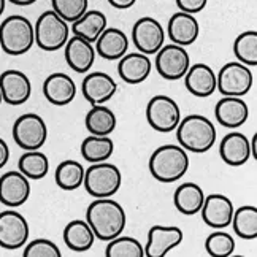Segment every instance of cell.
<instances>
[{
    "mask_svg": "<svg viewBox=\"0 0 257 257\" xmlns=\"http://www.w3.org/2000/svg\"><path fill=\"white\" fill-rule=\"evenodd\" d=\"M183 230L176 225H153L145 246L146 257H165L183 241Z\"/></svg>",
    "mask_w": 257,
    "mask_h": 257,
    "instance_id": "obj_13",
    "label": "cell"
},
{
    "mask_svg": "<svg viewBox=\"0 0 257 257\" xmlns=\"http://www.w3.org/2000/svg\"><path fill=\"white\" fill-rule=\"evenodd\" d=\"M64 241L68 249L75 252H86L94 246L95 235L87 221L75 219L70 221L64 229Z\"/></svg>",
    "mask_w": 257,
    "mask_h": 257,
    "instance_id": "obj_27",
    "label": "cell"
},
{
    "mask_svg": "<svg viewBox=\"0 0 257 257\" xmlns=\"http://www.w3.org/2000/svg\"><path fill=\"white\" fill-rule=\"evenodd\" d=\"M219 156L224 164L230 167H241L251 159L249 138L241 132H230L224 135L219 145Z\"/></svg>",
    "mask_w": 257,
    "mask_h": 257,
    "instance_id": "obj_22",
    "label": "cell"
},
{
    "mask_svg": "<svg viewBox=\"0 0 257 257\" xmlns=\"http://www.w3.org/2000/svg\"><path fill=\"white\" fill-rule=\"evenodd\" d=\"M2 102H4V98H2V92H0V105H2Z\"/></svg>",
    "mask_w": 257,
    "mask_h": 257,
    "instance_id": "obj_45",
    "label": "cell"
},
{
    "mask_svg": "<svg viewBox=\"0 0 257 257\" xmlns=\"http://www.w3.org/2000/svg\"><path fill=\"white\" fill-rule=\"evenodd\" d=\"M208 0H176V7L180 8V12L197 15L205 10Z\"/></svg>",
    "mask_w": 257,
    "mask_h": 257,
    "instance_id": "obj_39",
    "label": "cell"
},
{
    "mask_svg": "<svg viewBox=\"0 0 257 257\" xmlns=\"http://www.w3.org/2000/svg\"><path fill=\"white\" fill-rule=\"evenodd\" d=\"M233 203L229 197L222 194H211L205 197V202L202 205V219L203 222L211 227V229H225L230 225L233 216Z\"/></svg>",
    "mask_w": 257,
    "mask_h": 257,
    "instance_id": "obj_17",
    "label": "cell"
},
{
    "mask_svg": "<svg viewBox=\"0 0 257 257\" xmlns=\"http://www.w3.org/2000/svg\"><path fill=\"white\" fill-rule=\"evenodd\" d=\"M84 189L94 199L113 197L122 186V173L114 164L95 162L84 170Z\"/></svg>",
    "mask_w": 257,
    "mask_h": 257,
    "instance_id": "obj_5",
    "label": "cell"
},
{
    "mask_svg": "<svg viewBox=\"0 0 257 257\" xmlns=\"http://www.w3.org/2000/svg\"><path fill=\"white\" fill-rule=\"evenodd\" d=\"M31 197V180L21 172H7L0 176V203L18 208Z\"/></svg>",
    "mask_w": 257,
    "mask_h": 257,
    "instance_id": "obj_14",
    "label": "cell"
},
{
    "mask_svg": "<svg viewBox=\"0 0 257 257\" xmlns=\"http://www.w3.org/2000/svg\"><path fill=\"white\" fill-rule=\"evenodd\" d=\"M43 95L51 105L65 106L75 100L76 84L70 75L56 72L43 81Z\"/></svg>",
    "mask_w": 257,
    "mask_h": 257,
    "instance_id": "obj_19",
    "label": "cell"
},
{
    "mask_svg": "<svg viewBox=\"0 0 257 257\" xmlns=\"http://www.w3.org/2000/svg\"><path fill=\"white\" fill-rule=\"evenodd\" d=\"M132 42L140 53L146 56L156 54L165 42L164 27L157 19L151 16H143L135 21L132 27Z\"/></svg>",
    "mask_w": 257,
    "mask_h": 257,
    "instance_id": "obj_12",
    "label": "cell"
},
{
    "mask_svg": "<svg viewBox=\"0 0 257 257\" xmlns=\"http://www.w3.org/2000/svg\"><path fill=\"white\" fill-rule=\"evenodd\" d=\"M18 169L29 180H42L49 172V159L40 150L26 151L18 161Z\"/></svg>",
    "mask_w": 257,
    "mask_h": 257,
    "instance_id": "obj_33",
    "label": "cell"
},
{
    "mask_svg": "<svg viewBox=\"0 0 257 257\" xmlns=\"http://www.w3.org/2000/svg\"><path fill=\"white\" fill-rule=\"evenodd\" d=\"M106 257H145V248L134 236H121L108 241L105 249Z\"/></svg>",
    "mask_w": 257,
    "mask_h": 257,
    "instance_id": "obj_35",
    "label": "cell"
},
{
    "mask_svg": "<svg viewBox=\"0 0 257 257\" xmlns=\"http://www.w3.org/2000/svg\"><path fill=\"white\" fill-rule=\"evenodd\" d=\"M95 53L106 61H119L128 49L127 35L117 27H106L95 40Z\"/></svg>",
    "mask_w": 257,
    "mask_h": 257,
    "instance_id": "obj_25",
    "label": "cell"
},
{
    "mask_svg": "<svg viewBox=\"0 0 257 257\" xmlns=\"http://www.w3.org/2000/svg\"><path fill=\"white\" fill-rule=\"evenodd\" d=\"M31 229L26 217L15 210L0 213V248L15 251L26 246Z\"/></svg>",
    "mask_w": 257,
    "mask_h": 257,
    "instance_id": "obj_11",
    "label": "cell"
},
{
    "mask_svg": "<svg viewBox=\"0 0 257 257\" xmlns=\"http://www.w3.org/2000/svg\"><path fill=\"white\" fill-rule=\"evenodd\" d=\"M0 92L4 102L19 106L24 105L32 95V83L24 72L7 70L0 75Z\"/></svg>",
    "mask_w": 257,
    "mask_h": 257,
    "instance_id": "obj_15",
    "label": "cell"
},
{
    "mask_svg": "<svg viewBox=\"0 0 257 257\" xmlns=\"http://www.w3.org/2000/svg\"><path fill=\"white\" fill-rule=\"evenodd\" d=\"M8 159H10V148L4 138H0V170L8 164Z\"/></svg>",
    "mask_w": 257,
    "mask_h": 257,
    "instance_id": "obj_40",
    "label": "cell"
},
{
    "mask_svg": "<svg viewBox=\"0 0 257 257\" xmlns=\"http://www.w3.org/2000/svg\"><path fill=\"white\" fill-rule=\"evenodd\" d=\"M116 124V114L105 105H92L84 119V125L91 135H111Z\"/></svg>",
    "mask_w": 257,
    "mask_h": 257,
    "instance_id": "obj_29",
    "label": "cell"
},
{
    "mask_svg": "<svg viewBox=\"0 0 257 257\" xmlns=\"http://www.w3.org/2000/svg\"><path fill=\"white\" fill-rule=\"evenodd\" d=\"M150 173L159 183H175L189 170V156L180 145H162L150 157Z\"/></svg>",
    "mask_w": 257,
    "mask_h": 257,
    "instance_id": "obj_3",
    "label": "cell"
},
{
    "mask_svg": "<svg viewBox=\"0 0 257 257\" xmlns=\"http://www.w3.org/2000/svg\"><path fill=\"white\" fill-rule=\"evenodd\" d=\"M203 202H205L203 189L195 183H183L181 186L176 187V191L173 194L175 208L186 216H194L197 213H200Z\"/></svg>",
    "mask_w": 257,
    "mask_h": 257,
    "instance_id": "obj_26",
    "label": "cell"
},
{
    "mask_svg": "<svg viewBox=\"0 0 257 257\" xmlns=\"http://www.w3.org/2000/svg\"><path fill=\"white\" fill-rule=\"evenodd\" d=\"M35 43L34 24L26 16L12 15L0 24V49L8 56H23Z\"/></svg>",
    "mask_w": 257,
    "mask_h": 257,
    "instance_id": "obj_4",
    "label": "cell"
},
{
    "mask_svg": "<svg viewBox=\"0 0 257 257\" xmlns=\"http://www.w3.org/2000/svg\"><path fill=\"white\" fill-rule=\"evenodd\" d=\"M176 131V140L186 151L203 154L210 151L216 143V127L203 114H189L180 121Z\"/></svg>",
    "mask_w": 257,
    "mask_h": 257,
    "instance_id": "obj_2",
    "label": "cell"
},
{
    "mask_svg": "<svg viewBox=\"0 0 257 257\" xmlns=\"http://www.w3.org/2000/svg\"><path fill=\"white\" fill-rule=\"evenodd\" d=\"M249 146H251V157H252V159H255V157H257V134L252 135Z\"/></svg>",
    "mask_w": 257,
    "mask_h": 257,
    "instance_id": "obj_42",
    "label": "cell"
},
{
    "mask_svg": "<svg viewBox=\"0 0 257 257\" xmlns=\"http://www.w3.org/2000/svg\"><path fill=\"white\" fill-rule=\"evenodd\" d=\"M146 121L156 132L170 134L181 121L180 105L169 95H154L146 105Z\"/></svg>",
    "mask_w": 257,
    "mask_h": 257,
    "instance_id": "obj_8",
    "label": "cell"
},
{
    "mask_svg": "<svg viewBox=\"0 0 257 257\" xmlns=\"http://www.w3.org/2000/svg\"><path fill=\"white\" fill-rule=\"evenodd\" d=\"M117 91V84L105 72H91L84 76L81 83L83 97L91 105H103L108 100H111L113 95Z\"/></svg>",
    "mask_w": 257,
    "mask_h": 257,
    "instance_id": "obj_16",
    "label": "cell"
},
{
    "mask_svg": "<svg viewBox=\"0 0 257 257\" xmlns=\"http://www.w3.org/2000/svg\"><path fill=\"white\" fill-rule=\"evenodd\" d=\"M167 32H169L172 43L180 46H191L199 38L200 26L194 15L178 12L169 19Z\"/></svg>",
    "mask_w": 257,
    "mask_h": 257,
    "instance_id": "obj_23",
    "label": "cell"
},
{
    "mask_svg": "<svg viewBox=\"0 0 257 257\" xmlns=\"http://www.w3.org/2000/svg\"><path fill=\"white\" fill-rule=\"evenodd\" d=\"M5 7H7V0H0V16L4 15V12H5Z\"/></svg>",
    "mask_w": 257,
    "mask_h": 257,
    "instance_id": "obj_44",
    "label": "cell"
},
{
    "mask_svg": "<svg viewBox=\"0 0 257 257\" xmlns=\"http://www.w3.org/2000/svg\"><path fill=\"white\" fill-rule=\"evenodd\" d=\"M0 51H2V49H0Z\"/></svg>",
    "mask_w": 257,
    "mask_h": 257,
    "instance_id": "obj_46",
    "label": "cell"
},
{
    "mask_svg": "<svg viewBox=\"0 0 257 257\" xmlns=\"http://www.w3.org/2000/svg\"><path fill=\"white\" fill-rule=\"evenodd\" d=\"M153 62L150 56L143 53H131L124 54L119 59L117 64V73H119L121 80L127 84H140L148 80V76L151 75Z\"/></svg>",
    "mask_w": 257,
    "mask_h": 257,
    "instance_id": "obj_21",
    "label": "cell"
},
{
    "mask_svg": "<svg viewBox=\"0 0 257 257\" xmlns=\"http://www.w3.org/2000/svg\"><path fill=\"white\" fill-rule=\"evenodd\" d=\"M156 70L164 80L178 81L184 78L191 67V57L184 46L180 45H164L156 53Z\"/></svg>",
    "mask_w": 257,
    "mask_h": 257,
    "instance_id": "obj_10",
    "label": "cell"
},
{
    "mask_svg": "<svg viewBox=\"0 0 257 257\" xmlns=\"http://www.w3.org/2000/svg\"><path fill=\"white\" fill-rule=\"evenodd\" d=\"M233 54L236 61L248 65H257V32L255 31H246L240 34L233 42Z\"/></svg>",
    "mask_w": 257,
    "mask_h": 257,
    "instance_id": "obj_34",
    "label": "cell"
},
{
    "mask_svg": "<svg viewBox=\"0 0 257 257\" xmlns=\"http://www.w3.org/2000/svg\"><path fill=\"white\" fill-rule=\"evenodd\" d=\"M86 221L91 225L95 238L102 241H110L117 235H122L127 216L119 202L111 197L95 199L86 210Z\"/></svg>",
    "mask_w": 257,
    "mask_h": 257,
    "instance_id": "obj_1",
    "label": "cell"
},
{
    "mask_svg": "<svg viewBox=\"0 0 257 257\" xmlns=\"http://www.w3.org/2000/svg\"><path fill=\"white\" fill-rule=\"evenodd\" d=\"M35 45L43 51L53 53L64 48L70 37V26L54 10H46L38 16L34 26Z\"/></svg>",
    "mask_w": 257,
    "mask_h": 257,
    "instance_id": "obj_6",
    "label": "cell"
},
{
    "mask_svg": "<svg viewBox=\"0 0 257 257\" xmlns=\"http://www.w3.org/2000/svg\"><path fill=\"white\" fill-rule=\"evenodd\" d=\"M23 255L24 257H61L62 252L54 241L46 238H37L26 244Z\"/></svg>",
    "mask_w": 257,
    "mask_h": 257,
    "instance_id": "obj_38",
    "label": "cell"
},
{
    "mask_svg": "<svg viewBox=\"0 0 257 257\" xmlns=\"http://www.w3.org/2000/svg\"><path fill=\"white\" fill-rule=\"evenodd\" d=\"M205 249L213 257H229L235 251V240L232 235L217 229L205 240Z\"/></svg>",
    "mask_w": 257,
    "mask_h": 257,
    "instance_id": "obj_36",
    "label": "cell"
},
{
    "mask_svg": "<svg viewBox=\"0 0 257 257\" xmlns=\"http://www.w3.org/2000/svg\"><path fill=\"white\" fill-rule=\"evenodd\" d=\"M108 27V19L105 13L98 12V10H87V12L78 18L76 21L72 23V32L73 35H78L84 38V40L95 43V40L100 34Z\"/></svg>",
    "mask_w": 257,
    "mask_h": 257,
    "instance_id": "obj_28",
    "label": "cell"
},
{
    "mask_svg": "<svg viewBox=\"0 0 257 257\" xmlns=\"http://www.w3.org/2000/svg\"><path fill=\"white\" fill-rule=\"evenodd\" d=\"M214 116L222 127L236 128L248 121L249 108L241 97L224 95L214 106Z\"/></svg>",
    "mask_w": 257,
    "mask_h": 257,
    "instance_id": "obj_20",
    "label": "cell"
},
{
    "mask_svg": "<svg viewBox=\"0 0 257 257\" xmlns=\"http://www.w3.org/2000/svg\"><path fill=\"white\" fill-rule=\"evenodd\" d=\"M53 10L68 24L81 18L89 7V0H51Z\"/></svg>",
    "mask_w": 257,
    "mask_h": 257,
    "instance_id": "obj_37",
    "label": "cell"
},
{
    "mask_svg": "<svg viewBox=\"0 0 257 257\" xmlns=\"http://www.w3.org/2000/svg\"><path fill=\"white\" fill-rule=\"evenodd\" d=\"M64 48H65L64 56H65L67 65L70 67L73 72L86 73L91 70L97 57L95 48L91 42H87L78 35H72V37H68Z\"/></svg>",
    "mask_w": 257,
    "mask_h": 257,
    "instance_id": "obj_18",
    "label": "cell"
},
{
    "mask_svg": "<svg viewBox=\"0 0 257 257\" xmlns=\"http://www.w3.org/2000/svg\"><path fill=\"white\" fill-rule=\"evenodd\" d=\"M13 140L24 151H35L43 148L48 140V127L40 114H21L13 124Z\"/></svg>",
    "mask_w": 257,
    "mask_h": 257,
    "instance_id": "obj_7",
    "label": "cell"
},
{
    "mask_svg": "<svg viewBox=\"0 0 257 257\" xmlns=\"http://www.w3.org/2000/svg\"><path fill=\"white\" fill-rule=\"evenodd\" d=\"M113 153L114 143L110 135H89L81 143V156L91 164L108 161Z\"/></svg>",
    "mask_w": 257,
    "mask_h": 257,
    "instance_id": "obj_30",
    "label": "cell"
},
{
    "mask_svg": "<svg viewBox=\"0 0 257 257\" xmlns=\"http://www.w3.org/2000/svg\"><path fill=\"white\" fill-rule=\"evenodd\" d=\"M8 2L18 7H29V5H34L37 0H8Z\"/></svg>",
    "mask_w": 257,
    "mask_h": 257,
    "instance_id": "obj_43",
    "label": "cell"
},
{
    "mask_svg": "<svg viewBox=\"0 0 257 257\" xmlns=\"http://www.w3.org/2000/svg\"><path fill=\"white\" fill-rule=\"evenodd\" d=\"M137 0H108V4H110L113 8H117V10H127L135 5Z\"/></svg>",
    "mask_w": 257,
    "mask_h": 257,
    "instance_id": "obj_41",
    "label": "cell"
},
{
    "mask_svg": "<svg viewBox=\"0 0 257 257\" xmlns=\"http://www.w3.org/2000/svg\"><path fill=\"white\" fill-rule=\"evenodd\" d=\"M184 86L195 97H210L216 91V73L210 65L195 64L186 72Z\"/></svg>",
    "mask_w": 257,
    "mask_h": 257,
    "instance_id": "obj_24",
    "label": "cell"
},
{
    "mask_svg": "<svg viewBox=\"0 0 257 257\" xmlns=\"http://www.w3.org/2000/svg\"><path fill=\"white\" fill-rule=\"evenodd\" d=\"M56 184L62 191H76L84 181V167L78 161H62L54 173Z\"/></svg>",
    "mask_w": 257,
    "mask_h": 257,
    "instance_id": "obj_32",
    "label": "cell"
},
{
    "mask_svg": "<svg viewBox=\"0 0 257 257\" xmlns=\"http://www.w3.org/2000/svg\"><path fill=\"white\" fill-rule=\"evenodd\" d=\"M252 83L251 68L238 61L225 64L216 75V89L222 95L243 97L251 91Z\"/></svg>",
    "mask_w": 257,
    "mask_h": 257,
    "instance_id": "obj_9",
    "label": "cell"
},
{
    "mask_svg": "<svg viewBox=\"0 0 257 257\" xmlns=\"http://www.w3.org/2000/svg\"><path fill=\"white\" fill-rule=\"evenodd\" d=\"M236 236L243 240L257 238V208L254 205H243L233 210L232 222Z\"/></svg>",
    "mask_w": 257,
    "mask_h": 257,
    "instance_id": "obj_31",
    "label": "cell"
}]
</instances>
